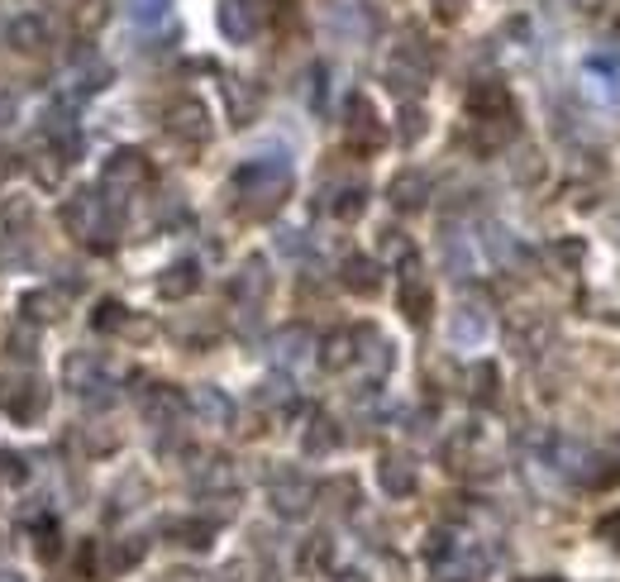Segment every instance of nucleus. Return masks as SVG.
I'll return each instance as SVG.
<instances>
[{
  "instance_id": "nucleus-1",
  "label": "nucleus",
  "mask_w": 620,
  "mask_h": 582,
  "mask_svg": "<svg viewBox=\"0 0 620 582\" xmlns=\"http://www.w3.org/2000/svg\"><path fill=\"white\" fill-rule=\"evenodd\" d=\"M62 225L72 229L77 239H96L106 229V210H100V196L96 191H77L72 201L62 206Z\"/></svg>"
},
{
  "instance_id": "nucleus-2",
  "label": "nucleus",
  "mask_w": 620,
  "mask_h": 582,
  "mask_svg": "<svg viewBox=\"0 0 620 582\" xmlns=\"http://www.w3.org/2000/svg\"><path fill=\"white\" fill-rule=\"evenodd\" d=\"M43 406H48V387H43V382H33V377H29L24 387L5 402V411H10L20 425H33V420L43 415Z\"/></svg>"
},
{
  "instance_id": "nucleus-3",
  "label": "nucleus",
  "mask_w": 620,
  "mask_h": 582,
  "mask_svg": "<svg viewBox=\"0 0 620 582\" xmlns=\"http://www.w3.org/2000/svg\"><path fill=\"white\" fill-rule=\"evenodd\" d=\"M148 177V162L139 153H115L106 162V187L110 191H120V187H139V181Z\"/></svg>"
},
{
  "instance_id": "nucleus-4",
  "label": "nucleus",
  "mask_w": 620,
  "mask_h": 582,
  "mask_svg": "<svg viewBox=\"0 0 620 582\" xmlns=\"http://www.w3.org/2000/svg\"><path fill=\"white\" fill-rule=\"evenodd\" d=\"M20 310L29 315V320H39V325H43V320H58V315H62V310H58V301H53L48 291H29L24 301H20Z\"/></svg>"
},
{
  "instance_id": "nucleus-5",
  "label": "nucleus",
  "mask_w": 620,
  "mask_h": 582,
  "mask_svg": "<svg viewBox=\"0 0 620 582\" xmlns=\"http://www.w3.org/2000/svg\"><path fill=\"white\" fill-rule=\"evenodd\" d=\"M172 129H177V134H187V139H200V134H206V125H200V110H196V106H181L177 120H172Z\"/></svg>"
},
{
  "instance_id": "nucleus-6",
  "label": "nucleus",
  "mask_w": 620,
  "mask_h": 582,
  "mask_svg": "<svg viewBox=\"0 0 620 582\" xmlns=\"http://www.w3.org/2000/svg\"><path fill=\"white\" fill-rule=\"evenodd\" d=\"M196 287V273L191 268H172V277H162V291L167 296H181V291H191Z\"/></svg>"
},
{
  "instance_id": "nucleus-7",
  "label": "nucleus",
  "mask_w": 620,
  "mask_h": 582,
  "mask_svg": "<svg viewBox=\"0 0 620 582\" xmlns=\"http://www.w3.org/2000/svg\"><path fill=\"white\" fill-rule=\"evenodd\" d=\"M125 320V310H120V301H100V310L91 315V325L96 329H115V325H120Z\"/></svg>"
},
{
  "instance_id": "nucleus-8",
  "label": "nucleus",
  "mask_w": 620,
  "mask_h": 582,
  "mask_svg": "<svg viewBox=\"0 0 620 582\" xmlns=\"http://www.w3.org/2000/svg\"><path fill=\"white\" fill-rule=\"evenodd\" d=\"M373 282H377V277H373V263H358V258L348 263V287H363V291H373Z\"/></svg>"
},
{
  "instance_id": "nucleus-9",
  "label": "nucleus",
  "mask_w": 620,
  "mask_h": 582,
  "mask_svg": "<svg viewBox=\"0 0 620 582\" xmlns=\"http://www.w3.org/2000/svg\"><path fill=\"white\" fill-rule=\"evenodd\" d=\"M10 39H14V43H20V39H24V48H39V39H43V29H39V24H33V20H20V24H14V29H10Z\"/></svg>"
},
{
  "instance_id": "nucleus-10",
  "label": "nucleus",
  "mask_w": 620,
  "mask_h": 582,
  "mask_svg": "<svg viewBox=\"0 0 620 582\" xmlns=\"http://www.w3.org/2000/svg\"><path fill=\"white\" fill-rule=\"evenodd\" d=\"M177 535H181V544H210V525H177Z\"/></svg>"
},
{
  "instance_id": "nucleus-11",
  "label": "nucleus",
  "mask_w": 620,
  "mask_h": 582,
  "mask_svg": "<svg viewBox=\"0 0 620 582\" xmlns=\"http://www.w3.org/2000/svg\"><path fill=\"white\" fill-rule=\"evenodd\" d=\"M382 477H387V487H392V492H406V487H411V473H406V468H387Z\"/></svg>"
},
{
  "instance_id": "nucleus-12",
  "label": "nucleus",
  "mask_w": 620,
  "mask_h": 582,
  "mask_svg": "<svg viewBox=\"0 0 620 582\" xmlns=\"http://www.w3.org/2000/svg\"><path fill=\"white\" fill-rule=\"evenodd\" d=\"M344 358H348V339H334L329 344V368H339Z\"/></svg>"
},
{
  "instance_id": "nucleus-13",
  "label": "nucleus",
  "mask_w": 620,
  "mask_h": 582,
  "mask_svg": "<svg viewBox=\"0 0 620 582\" xmlns=\"http://www.w3.org/2000/svg\"><path fill=\"white\" fill-rule=\"evenodd\" d=\"M10 110H14V101H10V96H0V125L10 120Z\"/></svg>"
},
{
  "instance_id": "nucleus-14",
  "label": "nucleus",
  "mask_w": 620,
  "mask_h": 582,
  "mask_svg": "<svg viewBox=\"0 0 620 582\" xmlns=\"http://www.w3.org/2000/svg\"><path fill=\"white\" fill-rule=\"evenodd\" d=\"M0 582H24V573H14V568H0Z\"/></svg>"
}]
</instances>
